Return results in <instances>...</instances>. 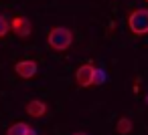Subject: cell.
Segmentation results:
<instances>
[{
  "label": "cell",
  "mask_w": 148,
  "mask_h": 135,
  "mask_svg": "<svg viewBox=\"0 0 148 135\" xmlns=\"http://www.w3.org/2000/svg\"><path fill=\"white\" fill-rule=\"evenodd\" d=\"M47 43H49V47H51L53 51L63 53V51H67V49L71 47V43H73V32H71L69 28H65V26H55V28L49 30Z\"/></svg>",
  "instance_id": "1"
},
{
  "label": "cell",
  "mask_w": 148,
  "mask_h": 135,
  "mask_svg": "<svg viewBox=\"0 0 148 135\" xmlns=\"http://www.w3.org/2000/svg\"><path fill=\"white\" fill-rule=\"evenodd\" d=\"M128 26L134 34H148V10L138 8L128 16Z\"/></svg>",
  "instance_id": "2"
},
{
  "label": "cell",
  "mask_w": 148,
  "mask_h": 135,
  "mask_svg": "<svg viewBox=\"0 0 148 135\" xmlns=\"http://www.w3.org/2000/svg\"><path fill=\"white\" fill-rule=\"evenodd\" d=\"M95 73H97V69L93 67V65H81L77 71H75V81H77V85L79 87H91V85H95Z\"/></svg>",
  "instance_id": "3"
},
{
  "label": "cell",
  "mask_w": 148,
  "mask_h": 135,
  "mask_svg": "<svg viewBox=\"0 0 148 135\" xmlns=\"http://www.w3.org/2000/svg\"><path fill=\"white\" fill-rule=\"evenodd\" d=\"M10 26H12L14 34L21 36V38H27V36H31V32H33V24H31V20H29L27 16H14V18L10 20Z\"/></svg>",
  "instance_id": "4"
},
{
  "label": "cell",
  "mask_w": 148,
  "mask_h": 135,
  "mask_svg": "<svg viewBox=\"0 0 148 135\" xmlns=\"http://www.w3.org/2000/svg\"><path fill=\"white\" fill-rule=\"evenodd\" d=\"M14 71H16V75L18 77H23V79H33L35 75H37V63L35 61H18L16 65H14Z\"/></svg>",
  "instance_id": "5"
},
{
  "label": "cell",
  "mask_w": 148,
  "mask_h": 135,
  "mask_svg": "<svg viewBox=\"0 0 148 135\" xmlns=\"http://www.w3.org/2000/svg\"><path fill=\"white\" fill-rule=\"evenodd\" d=\"M25 111H27L31 117H43V115L47 113V103H43V101H39V99L29 101L27 107H25Z\"/></svg>",
  "instance_id": "6"
},
{
  "label": "cell",
  "mask_w": 148,
  "mask_h": 135,
  "mask_svg": "<svg viewBox=\"0 0 148 135\" xmlns=\"http://www.w3.org/2000/svg\"><path fill=\"white\" fill-rule=\"evenodd\" d=\"M31 131H33V129H31L27 123H14V125L8 127L6 135H31Z\"/></svg>",
  "instance_id": "7"
},
{
  "label": "cell",
  "mask_w": 148,
  "mask_h": 135,
  "mask_svg": "<svg viewBox=\"0 0 148 135\" xmlns=\"http://www.w3.org/2000/svg\"><path fill=\"white\" fill-rule=\"evenodd\" d=\"M116 131H118L120 135H128V133L132 131V121H130L128 117H122V119L118 121V125H116Z\"/></svg>",
  "instance_id": "8"
},
{
  "label": "cell",
  "mask_w": 148,
  "mask_h": 135,
  "mask_svg": "<svg viewBox=\"0 0 148 135\" xmlns=\"http://www.w3.org/2000/svg\"><path fill=\"white\" fill-rule=\"evenodd\" d=\"M10 28H12V26H10V20H8L4 14H0V38H2V36H6Z\"/></svg>",
  "instance_id": "9"
},
{
  "label": "cell",
  "mask_w": 148,
  "mask_h": 135,
  "mask_svg": "<svg viewBox=\"0 0 148 135\" xmlns=\"http://www.w3.org/2000/svg\"><path fill=\"white\" fill-rule=\"evenodd\" d=\"M103 79H106V75H103V71H97V73H95V85H99V83H103Z\"/></svg>",
  "instance_id": "10"
},
{
  "label": "cell",
  "mask_w": 148,
  "mask_h": 135,
  "mask_svg": "<svg viewBox=\"0 0 148 135\" xmlns=\"http://www.w3.org/2000/svg\"><path fill=\"white\" fill-rule=\"evenodd\" d=\"M73 135H87V133H73Z\"/></svg>",
  "instance_id": "11"
}]
</instances>
